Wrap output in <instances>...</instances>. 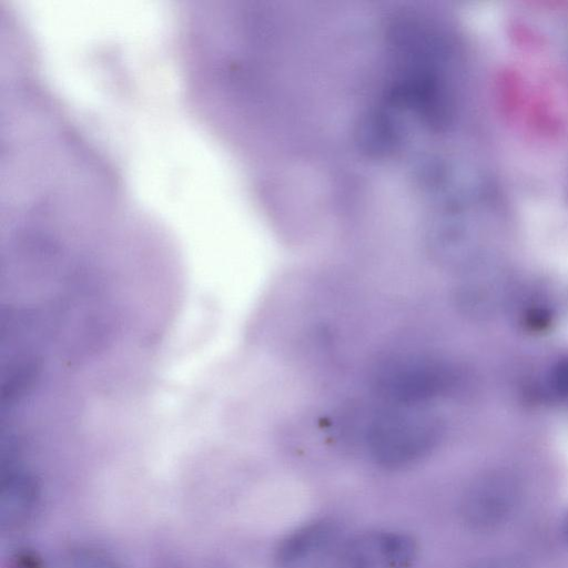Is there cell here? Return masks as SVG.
I'll list each match as a JSON object with an SVG mask.
<instances>
[{
  "label": "cell",
  "mask_w": 568,
  "mask_h": 568,
  "mask_svg": "<svg viewBox=\"0 0 568 568\" xmlns=\"http://www.w3.org/2000/svg\"><path fill=\"white\" fill-rule=\"evenodd\" d=\"M40 502V489L32 475L10 471L4 475L0 490V525L14 532L33 520Z\"/></svg>",
  "instance_id": "obj_6"
},
{
  "label": "cell",
  "mask_w": 568,
  "mask_h": 568,
  "mask_svg": "<svg viewBox=\"0 0 568 568\" xmlns=\"http://www.w3.org/2000/svg\"><path fill=\"white\" fill-rule=\"evenodd\" d=\"M455 378L450 364L409 355L381 361L372 374V388L378 397L397 407H420L448 393Z\"/></svg>",
  "instance_id": "obj_2"
},
{
  "label": "cell",
  "mask_w": 568,
  "mask_h": 568,
  "mask_svg": "<svg viewBox=\"0 0 568 568\" xmlns=\"http://www.w3.org/2000/svg\"><path fill=\"white\" fill-rule=\"evenodd\" d=\"M465 568H531V566L523 557L500 555L489 557V559L481 560Z\"/></svg>",
  "instance_id": "obj_8"
},
{
  "label": "cell",
  "mask_w": 568,
  "mask_h": 568,
  "mask_svg": "<svg viewBox=\"0 0 568 568\" xmlns=\"http://www.w3.org/2000/svg\"><path fill=\"white\" fill-rule=\"evenodd\" d=\"M419 557L414 537L398 531H371L339 547L337 568H413Z\"/></svg>",
  "instance_id": "obj_4"
},
{
  "label": "cell",
  "mask_w": 568,
  "mask_h": 568,
  "mask_svg": "<svg viewBox=\"0 0 568 568\" xmlns=\"http://www.w3.org/2000/svg\"><path fill=\"white\" fill-rule=\"evenodd\" d=\"M551 384L557 394L568 398V358L556 363L551 374Z\"/></svg>",
  "instance_id": "obj_9"
},
{
  "label": "cell",
  "mask_w": 568,
  "mask_h": 568,
  "mask_svg": "<svg viewBox=\"0 0 568 568\" xmlns=\"http://www.w3.org/2000/svg\"><path fill=\"white\" fill-rule=\"evenodd\" d=\"M523 497V484L515 474L501 470L486 472L462 494L461 520L476 533L499 531L519 513Z\"/></svg>",
  "instance_id": "obj_3"
},
{
  "label": "cell",
  "mask_w": 568,
  "mask_h": 568,
  "mask_svg": "<svg viewBox=\"0 0 568 568\" xmlns=\"http://www.w3.org/2000/svg\"><path fill=\"white\" fill-rule=\"evenodd\" d=\"M443 421L419 407H397L377 414L365 429V445L381 468L401 470L422 461L440 445Z\"/></svg>",
  "instance_id": "obj_1"
},
{
  "label": "cell",
  "mask_w": 568,
  "mask_h": 568,
  "mask_svg": "<svg viewBox=\"0 0 568 568\" xmlns=\"http://www.w3.org/2000/svg\"><path fill=\"white\" fill-rule=\"evenodd\" d=\"M63 568H124L114 557L93 547L79 546L65 557Z\"/></svg>",
  "instance_id": "obj_7"
},
{
  "label": "cell",
  "mask_w": 568,
  "mask_h": 568,
  "mask_svg": "<svg viewBox=\"0 0 568 568\" xmlns=\"http://www.w3.org/2000/svg\"><path fill=\"white\" fill-rule=\"evenodd\" d=\"M340 539L338 524L318 520L299 527L280 542L275 561L280 568H302L320 560Z\"/></svg>",
  "instance_id": "obj_5"
}]
</instances>
